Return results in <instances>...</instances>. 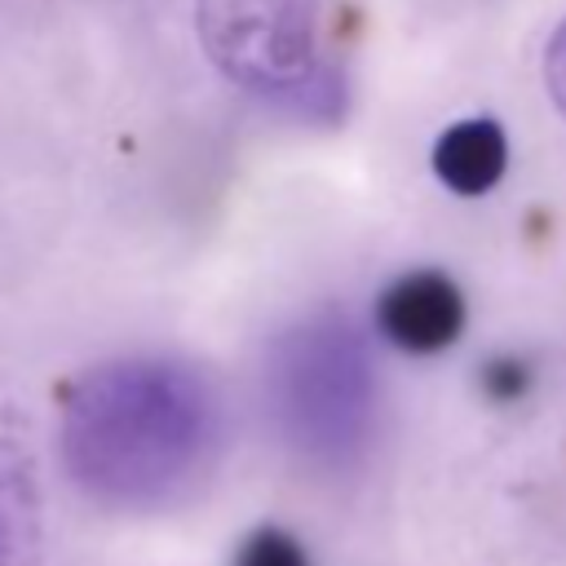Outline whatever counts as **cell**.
<instances>
[{
    "instance_id": "cell-1",
    "label": "cell",
    "mask_w": 566,
    "mask_h": 566,
    "mask_svg": "<svg viewBox=\"0 0 566 566\" xmlns=\"http://www.w3.org/2000/svg\"><path fill=\"white\" fill-rule=\"evenodd\" d=\"M217 394L159 354H128L75 376L57 407V451L71 482L106 509L177 500L217 447Z\"/></svg>"
},
{
    "instance_id": "cell-2",
    "label": "cell",
    "mask_w": 566,
    "mask_h": 566,
    "mask_svg": "<svg viewBox=\"0 0 566 566\" xmlns=\"http://www.w3.org/2000/svg\"><path fill=\"white\" fill-rule=\"evenodd\" d=\"M376 402V363L345 310H314L270 340L265 407L279 442L310 469H354L371 447Z\"/></svg>"
},
{
    "instance_id": "cell-3",
    "label": "cell",
    "mask_w": 566,
    "mask_h": 566,
    "mask_svg": "<svg viewBox=\"0 0 566 566\" xmlns=\"http://www.w3.org/2000/svg\"><path fill=\"white\" fill-rule=\"evenodd\" d=\"M199 35L217 71L270 111L305 124L345 115L349 80L323 0H199Z\"/></svg>"
},
{
    "instance_id": "cell-4",
    "label": "cell",
    "mask_w": 566,
    "mask_h": 566,
    "mask_svg": "<svg viewBox=\"0 0 566 566\" xmlns=\"http://www.w3.org/2000/svg\"><path fill=\"white\" fill-rule=\"evenodd\" d=\"M376 327L407 354H438L464 332V296L442 270H411L376 296Z\"/></svg>"
},
{
    "instance_id": "cell-5",
    "label": "cell",
    "mask_w": 566,
    "mask_h": 566,
    "mask_svg": "<svg viewBox=\"0 0 566 566\" xmlns=\"http://www.w3.org/2000/svg\"><path fill=\"white\" fill-rule=\"evenodd\" d=\"M509 168V142L495 119H460L433 142V172L447 190L478 199Z\"/></svg>"
},
{
    "instance_id": "cell-6",
    "label": "cell",
    "mask_w": 566,
    "mask_h": 566,
    "mask_svg": "<svg viewBox=\"0 0 566 566\" xmlns=\"http://www.w3.org/2000/svg\"><path fill=\"white\" fill-rule=\"evenodd\" d=\"M44 544L40 482L27 451L0 438V566H35Z\"/></svg>"
},
{
    "instance_id": "cell-7",
    "label": "cell",
    "mask_w": 566,
    "mask_h": 566,
    "mask_svg": "<svg viewBox=\"0 0 566 566\" xmlns=\"http://www.w3.org/2000/svg\"><path fill=\"white\" fill-rule=\"evenodd\" d=\"M234 566H310L301 539L283 526H256L252 535H243Z\"/></svg>"
},
{
    "instance_id": "cell-8",
    "label": "cell",
    "mask_w": 566,
    "mask_h": 566,
    "mask_svg": "<svg viewBox=\"0 0 566 566\" xmlns=\"http://www.w3.org/2000/svg\"><path fill=\"white\" fill-rule=\"evenodd\" d=\"M526 385H531V371H526V363L513 358V354L491 358V363L482 367V389H486V398H495V402H513V398H522Z\"/></svg>"
},
{
    "instance_id": "cell-9",
    "label": "cell",
    "mask_w": 566,
    "mask_h": 566,
    "mask_svg": "<svg viewBox=\"0 0 566 566\" xmlns=\"http://www.w3.org/2000/svg\"><path fill=\"white\" fill-rule=\"evenodd\" d=\"M544 84H548L553 106H557L562 119H566V18H562V27L553 31V40H548V49H544Z\"/></svg>"
}]
</instances>
